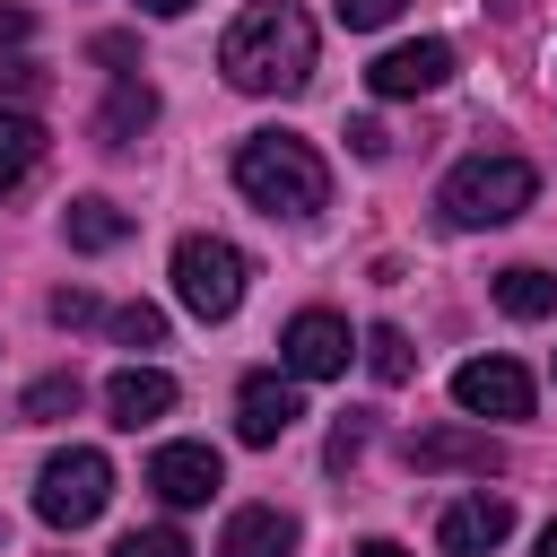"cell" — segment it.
<instances>
[{"label":"cell","mask_w":557,"mask_h":557,"mask_svg":"<svg viewBox=\"0 0 557 557\" xmlns=\"http://www.w3.org/2000/svg\"><path fill=\"white\" fill-rule=\"evenodd\" d=\"M531 191H540L531 157H461V165L444 174L435 209H444V226L479 235V226H505V218H522V209H531Z\"/></svg>","instance_id":"3957f363"},{"label":"cell","mask_w":557,"mask_h":557,"mask_svg":"<svg viewBox=\"0 0 557 557\" xmlns=\"http://www.w3.org/2000/svg\"><path fill=\"white\" fill-rule=\"evenodd\" d=\"M78 400H87V383H78V374H44V383H26L17 418H26V426H52V418H78Z\"/></svg>","instance_id":"d6986e66"},{"label":"cell","mask_w":557,"mask_h":557,"mask_svg":"<svg viewBox=\"0 0 557 557\" xmlns=\"http://www.w3.org/2000/svg\"><path fill=\"white\" fill-rule=\"evenodd\" d=\"M366 366H374V383H409V374H418V348H409V331L374 322V331H366Z\"/></svg>","instance_id":"ffe728a7"},{"label":"cell","mask_w":557,"mask_h":557,"mask_svg":"<svg viewBox=\"0 0 557 557\" xmlns=\"http://www.w3.org/2000/svg\"><path fill=\"white\" fill-rule=\"evenodd\" d=\"M357 557H409V548H400V540H366Z\"/></svg>","instance_id":"4dcf8cb0"},{"label":"cell","mask_w":557,"mask_h":557,"mask_svg":"<svg viewBox=\"0 0 557 557\" xmlns=\"http://www.w3.org/2000/svg\"><path fill=\"white\" fill-rule=\"evenodd\" d=\"M87 52H96V61H113V70H122V78H139V70H131V61H139V44H131V35H96V44H87Z\"/></svg>","instance_id":"4316f807"},{"label":"cell","mask_w":557,"mask_h":557,"mask_svg":"<svg viewBox=\"0 0 557 557\" xmlns=\"http://www.w3.org/2000/svg\"><path fill=\"white\" fill-rule=\"evenodd\" d=\"M26 26H35L26 9H0V44H26Z\"/></svg>","instance_id":"f1b7e54d"},{"label":"cell","mask_w":557,"mask_h":557,"mask_svg":"<svg viewBox=\"0 0 557 557\" xmlns=\"http://www.w3.org/2000/svg\"><path fill=\"white\" fill-rule=\"evenodd\" d=\"M296 418H305V400H296L287 374H244V392H235V435L244 444H278Z\"/></svg>","instance_id":"7c38bea8"},{"label":"cell","mask_w":557,"mask_h":557,"mask_svg":"<svg viewBox=\"0 0 557 557\" xmlns=\"http://www.w3.org/2000/svg\"><path fill=\"white\" fill-rule=\"evenodd\" d=\"M505 540H513V505L487 496V487H479V496H453V505L435 513V548H444V557H496Z\"/></svg>","instance_id":"ba28073f"},{"label":"cell","mask_w":557,"mask_h":557,"mask_svg":"<svg viewBox=\"0 0 557 557\" xmlns=\"http://www.w3.org/2000/svg\"><path fill=\"white\" fill-rule=\"evenodd\" d=\"M104 409H113V426H157V418L174 409V374H157V366H122V374L104 383Z\"/></svg>","instance_id":"5bb4252c"},{"label":"cell","mask_w":557,"mask_h":557,"mask_svg":"<svg viewBox=\"0 0 557 557\" xmlns=\"http://www.w3.org/2000/svg\"><path fill=\"white\" fill-rule=\"evenodd\" d=\"M104 496H113V461H104L96 444L52 453V461H44V479H35V513H44L52 531H87V522L104 513Z\"/></svg>","instance_id":"5b68a950"},{"label":"cell","mask_w":557,"mask_h":557,"mask_svg":"<svg viewBox=\"0 0 557 557\" xmlns=\"http://www.w3.org/2000/svg\"><path fill=\"white\" fill-rule=\"evenodd\" d=\"M348 148H357V157H366V165H374V157H383V148H392V139H383V122H348Z\"/></svg>","instance_id":"83f0119b"},{"label":"cell","mask_w":557,"mask_h":557,"mask_svg":"<svg viewBox=\"0 0 557 557\" xmlns=\"http://www.w3.org/2000/svg\"><path fill=\"white\" fill-rule=\"evenodd\" d=\"M357 453H366V418H339V426H331V470H348Z\"/></svg>","instance_id":"484cf974"},{"label":"cell","mask_w":557,"mask_h":557,"mask_svg":"<svg viewBox=\"0 0 557 557\" xmlns=\"http://www.w3.org/2000/svg\"><path fill=\"white\" fill-rule=\"evenodd\" d=\"M235 191L270 218H313L331 200V165L313 157V139H287V131H252L235 148Z\"/></svg>","instance_id":"7a4b0ae2"},{"label":"cell","mask_w":557,"mask_h":557,"mask_svg":"<svg viewBox=\"0 0 557 557\" xmlns=\"http://www.w3.org/2000/svg\"><path fill=\"white\" fill-rule=\"evenodd\" d=\"M540 557H557V522H548V531H540Z\"/></svg>","instance_id":"1f68e13d"},{"label":"cell","mask_w":557,"mask_h":557,"mask_svg":"<svg viewBox=\"0 0 557 557\" xmlns=\"http://www.w3.org/2000/svg\"><path fill=\"white\" fill-rule=\"evenodd\" d=\"M348 322L339 313H322V305H305L287 331H278V366H287V383H331V374H348Z\"/></svg>","instance_id":"8992f818"},{"label":"cell","mask_w":557,"mask_h":557,"mask_svg":"<svg viewBox=\"0 0 557 557\" xmlns=\"http://www.w3.org/2000/svg\"><path fill=\"white\" fill-rule=\"evenodd\" d=\"M113 339H122V348H157V339H165V313H157V305H122V313H113Z\"/></svg>","instance_id":"7402d4cb"},{"label":"cell","mask_w":557,"mask_h":557,"mask_svg":"<svg viewBox=\"0 0 557 557\" xmlns=\"http://www.w3.org/2000/svg\"><path fill=\"white\" fill-rule=\"evenodd\" d=\"M331 17H339V26H357V35H374V26H392V17H400V0H331Z\"/></svg>","instance_id":"603a6c76"},{"label":"cell","mask_w":557,"mask_h":557,"mask_svg":"<svg viewBox=\"0 0 557 557\" xmlns=\"http://www.w3.org/2000/svg\"><path fill=\"white\" fill-rule=\"evenodd\" d=\"M96 313H104V305H96L87 287H61V296H52V322H61V331H87Z\"/></svg>","instance_id":"cb8c5ba5"},{"label":"cell","mask_w":557,"mask_h":557,"mask_svg":"<svg viewBox=\"0 0 557 557\" xmlns=\"http://www.w3.org/2000/svg\"><path fill=\"white\" fill-rule=\"evenodd\" d=\"M0 96H44V61L9 52V61H0Z\"/></svg>","instance_id":"d4e9b609"},{"label":"cell","mask_w":557,"mask_h":557,"mask_svg":"<svg viewBox=\"0 0 557 557\" xmlns=\"http://www.w3.org/2000/svg\"><path fill=\"white\" fill-rule=\"evenodd\" d=\"M148 487H157V496L183 513V505H209V496L226 487V461H218L209 444H165V453L148 461Z\"/></svg>","instance_id":"8fae6325"},{"label":"cell","mask_w":557,"mask_h":557,"mask_svg":"<svg viewBox=\"0 0 557 557\" xmlns=\"http://www.w3.org/2000/svg\"><path fill=\"white\" fill-rule=\"evenodd\" d=\"M44 157V122L35 113H0V191H17Z\"/></svg>","instance_id":"ac0fdd59"},{"label":"cell","mask_w":557,"mask_h":557,"mask_svg":"<svg viewBox=\"0 0 557 557\" xmlns=\"http://www.w3.org/2000/svg\"><path fill=\"white\" fill-rule=\"evenodd\" d=\"M244 278H252V261H244L226 235H183V244H174V296H183L200 322H226V313L244 305Z\"/></svg>","instance_id":"277c9868"},{"label":"cell","mask_w":557,"mask_h":557,"mask_svg":"<svg viewBox=\"0 0 557 557\" xmlns=\"http://www.w3.org/2000/svg\"><path fill=\"white\" fill-rule=\"evenodd\" d=\"M453 400H461V418H531V374L513 366V357H470L461 374H453Z\"/></svg>","instance_id":"52a82bcc"},{"label":"cell","mask_w":557,"mask_h":557,"mask_svg":"<svg viewBox=\"0 0 557 557\" xmlns=\"http://www.w3.org/2000/svg\"><path fill=\"white\" fill-rule=\"evenodd\" d=\"M139 9H148V17H183L191 0H139Z\"/></svg>","instance_id":"f546056e"},{"label":"cell","mask_w":557,"mask_h":557,"mask_svg":"<svg viewBox=\"0 0 557 557\" xmlns=\"http://www.w3.org/2000/svg\"><path fill=\"white\" fill-rule=\"evenodd\" d=\"M113 557H191V540H183L174 522H148V531H122Z\"/></svg>","instance_id":"44dd1931"},{"label":"cell","mask_w":557,"mask_h":557,"mask_svg":"<svg viewBox=\"0 0 557 557\" xmlns=\"http://www.w3.org/2000/svg\"><path fill=\"white\" fill-rule=\"evenodd\" d=\"M409 470H470V479H496L505 470V444L487 426H418L409 435Z\"/></svg>","instance_id":"9c48e42d"},{"label":"cell","mask_w":557,"mask_h":557,"mask_svg":"<svg viewBox=\"0 0 557 557\" xmlns=\"http://www.w3.org/2000/svg\"><path fill=\"white\" fill-rule=\"evenodd\" d=\"M61 235H70L78 252H113V244L131 235V218H122L104 191H87V200H70V209H61Z\"/></svg>","instance_id":"2e32d148"},{"label":"cell","mask_w":557,"mask_h":557,"mask_svg":"<svg viewBox=\"0 0 557 557\" xmlns=\"http://www.w3.org/2000/svg\"><path fill=\"white\" fill-rule=\"evenodd\" d=\"M148 122H157V87H148V78H113V96H104V113H96V139H104V148H131Z\"/></svg>","instance_id":"9a60e30c"},{"label":"cell","mask_w":557,"mask_h":557,"mask_svg":"<svg viewBox=\"0 0 557 557\" xmlns=\"http://www.w3.org/2000/svg\"><path fill=\"white\" fill-rule=\"evenodd\" d=\"M218 557H296V513H278V505H244V513H226Z\"/></svg>","instance_id":"4fadbf2b"},{"label":"cell","mask_w":557,"mask_h":557,"mask_svg":"<svg viewBox=\"0 0 557 557\" xmlns=\"http://www.w3.org/2000/svg\"><path fill=\"white\" fill-rule=\"evenodd\" d=\"M218 70H226V87H244V96H296V87L313 78V17L287 9V0H252V9L226 26Z\"/></svg>","instance_id":"6da1fadb"},{"label":"cell","mask_w":557,"mask_h":557,"mask_svg":"<svg viewBox=\"0 0 557 557\" xmlns=\"http://www.w3.org/2000/svg\"><path fill=\"white\" fill-rule=\"evenodd\" d=\"M453 78V44L444 35H418V44H392L374 70H366V87L374 96H435Z\"/></svg>","instance_id":"30bf717a"},{"label":"cell","mask_w":557,"mask_h":557,"mask_svg":"<svg viewBox=\"0 0 557 557\" xmlns=\"http://www.w3.org/2000/svg\"><path fill=\"white\" fill-rule=\"evenodd\" d=\"M496 305H505L513 322H548V313H557V278H548L540 261H513V270H496Z\"/></svg>","instance_id":"e0dca14e"}]
</instances>
